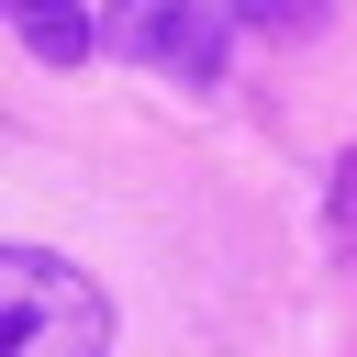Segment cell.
Here are the masks:
<instances>
[{"label":"cell","mask_w":357,"mask_h":357,"mask_svg":"<svg viewBox=\"0 0 357 357\" xmlns=\"http://www.w3.org/2000/svg\"><path fill=\"white\" fill-rule=\"evenodd\" d=\"M0 11H22V0H0Z\"/></svg>","instance_id":"8992f818"},{"label":"cell","mask_w":357,"mask_h":357,"mask_svg":"<svg viewBox=\"0 0 357 357\" xmlns=\"http://www.w3.org/2000/svg\"><path fill=\"white\" fill-rule=\"evenodd\" d=\"M123 45H134L145 67H167L178 89H212V78H223V45H234V11H223V0H134Z\"/></svg>","instance_id":"7a4b0ae2"},{"label":"cell","mask_w":357,"mask_h":357,"mask_svg":"<svg viewBox=\"0 0 357 357\" xmlns=\"http://www.w3.org/2000/svg\"><path fill=\"white\" fill-rule=\"evenodd\" d=\"M11 22H22V45H33L45 67H78V56H89V0H22Z\"/></svg>","instance_id":"3957f363"},{"label":"cell","mask_w":357,"mask_h":357,"mask_svg":"<svg viewBox=\"0 0 357 357\" xmlns=\"http://www.w3.org/2000/svg\"><path fill=\"white\" fill-rule=\"evenodd\" d=\"M335 245H346V257H357V145H346V156H335Z\"/></svg>","instance_id":"5b68a950"},{"label":"cell","mask_w":357,"mask_h":357,"mask_svg":"<svg viewBox=\"0 0 357 357\" xmlns=\"http://www.w3.org/2000/svg\"><path fill=\"white\" fill-rule=\"evenodd\" d=\"M245 33H324V0H234Z\"/></svg>","instance_id":"277c9868"},{"label":"cell","mask_w":357,"mask_h":357,"mask_svg":"<svg viewBox=\"0 0 357 357\" xmlns=\"http://www.w3.org/2000/svg\"><path fill=\"white\" fill-rule=\"evenodd\" d=\"M0 357H112V301L45 245H0Z\"/></svg>","instance_id":"6da1fadb"}]
</instances>
